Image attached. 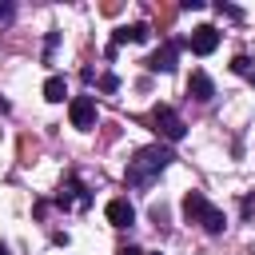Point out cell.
Wrapping results in <instances>:
<instances>
[{
	"label": "cell",
	"instance_id": "cell-17",
	"mask_svg": "<svg viewBox=\"0 0 255 255\" xmlns=\"http://www.w3.org/2000/svg\"><path fill=\"white\" fill-rule=\"evenodd\" d=\"M48 207H52V203H48V199H40V203L32 207V211H36V219H44V215H48Z\"/></svg>",
	"mask_w": 255,
	"mask_h": 255
},
{
	"label": "cell",
	"instance_id": "cell-3",
	"mask_svg": "<svg viewBox=\"0 0 255 255\" xmlns=\"http://www.w3.org/2000/svg\"><path fill=\"white\" fill-rule=\"evenodd\" d=\"M151 128H155V135L167 139V143H179V139L187 135V124H183V116H179L171 104H155V108H151Z\"/></svg>",
	"mask_w": 255,
	"mask_h": 255
},
{
	"label": "cell",
	"instance_id": "cell-4",
	"mask_svg": "<svg viewBox=\"0 0 255 255\" xmlns=\"http://www.w3.org/2000/svg\"><path fill=\"white\" fill-rule=\"evenodd\" d=\"M56 207H64V211H88L92 207V191L84 187V179L80 175H64V183L56 187V199H52Z\"/></svg>",
	"mask_w": 255,
	"mask_h": 255
},
{
	"label": "cell",
	"instance_id": "cell-18",
	"mask_svg": "<svg viewBox=\"0 0 255 255\" xmlns=\"http://www.w3.org/2000/svg\"><path fill=\"white\" fill-rule=\"evenodd\" d=\"M151 219H155V227H159V223H163V219H167V211H163V207H159V203H155V207H151Z\"/></svg>",
	"mask_w": 255,
	"mask_h": 255
},
{
	"label": "cell",
	"instance_id": "cell-6",
	"mask_svg": "<svg viewBox=\"0 0 255 255\" xmlns=\"http://www.w3.org/2000/svg\"><path fill=\"white\" fill-rule=\"evenodd\" d=\"M179 48H183V40H163V44H159V48L143 60V64H147V72H163V76H167V72H175Z\"/></svg>",
	"mask_w": 255,
	"mask_h": 255
},
{
	"label": "cell",
	"instance_id": "cell-8",
	"mask_svg": "<svg viewBox=\"0 0 255 255\" xmlns=\"http://www.w3.org/2000/svg\"><path fill=\"white\" fill-rule=\"evenodd\" d=\"M151 40V24H124V28H116L112 32V48L120 52V44H147Z\"/></svg>",
	"mask_w": 255,
	"mask_h": 255
},
{
	"label": "cell",
	"instance_id": "cell-16",
	"mask_svg": "<svg viewBox=\"0 0 255 255\" xmlns=\"http://www.w3.org/2000/svg\"><path fill=\"white\" fill-rule=\"evenodd\" d=\"M12 16H16V4L12 0H0V24H12Z\"/></svg>",
	"mask_w": 255,
	"mask_h": 255
},
{
	"label": "cell",
	"instance_id": "cell-15",
	"mask_svg": "<svg viewBox=\"0 0 255 255\" xmlns=\"http://www.w3.org/2000/svg\"><path fill=\"white\" fill-rule=\"evenodd\" d=\"M56 44H60V32H48V36H44V60H52Z\"/></svg>",
	"mask_w": 255,
	"mask_h": 255
},
{
	"label": "cell",
	"instance_id": "cell-7",
	"mask_svg": "<svg viewBox=\"0 0 255 255\" xmlns=\"http://www.w3.org/2000/svg\"><path fill=\"white\" fill-rule=\"evenodd\" d=\"M183 48H191L195 56H211V52L219 48V28H215V24H199V28H191V36L183 40Z\"/></svg>",
	"mask_w": 255,
	"mask_h": 255
},
{
	"label": "cell",
	"instance_id": "cell-14",
	"mask_svg": "<svg viewBox=\"0 0 255 255\" xmlns=\"http://www.w3.org/2000/svg\"><path fill=\"white\" fill-rule=\"evenodd\" d=\"M96 84H100V92H116V88H120V76H116V72H104Z\"/></svg>",
	"mask_w": 255,
	"mask_h": 255
},
{
	"label": "cell",
	"instance_id": "cell-13",
	"mask_svg": "<svg viewBox=\"0 0 255 255\" xmlns=\"http://www.w3.org/2000/svg\"><path fill=\"white\" fill-rule=\"evenodd\" d=\"M215 12H219V16H227V20H243V8H235V4H223V0L215 4Z\"/></svg>",
	"mask_w": 255,
	"mask_h": 255
},
{
	"label": "cell",
	"instance_id": "cell-20",
	"mask_svg": "<svg viewBox=\"0 0 255 255\" xmlns=\"http://www.w3.org/2000/svg\"><path fill=\"white\" fill-rule=\"evenodd\" d=\"M0 255H12V251H8V243H0Z\"/></svg>",
	"mask_w": 255,
	"mask_h": 255
},
{
	"label": "cell",
	"instance_id": "cell-10",
	"mask_svg": "<svg viewBox=\"0 0 255 255\" xmlns=\"http://www.w3.org/2000/svg\"><path fill=\"white\" fill-rule=\"evenodd\" d=\"M104 215H108L112 227H131V223H135V207H131L128 199H108Z\"/></svg>",
	"mask_w": 255,
	"mask_h": 255
},
{
	"label": "cell",
	"instance_id": "cell-5",
	"mask_svg": "<svg viewBox=\"0 0 255 255\" xmlns=\"http://www.w3.org/2000/svg\"><path fill=\"white\" fill-rule=\"evenodd\" d=\"M68 120L76 131H92L96 128V96H72L68 100Z\"/></svg>",
	"mask_w": 255,
	"mask_h": 255
},
{
	"label": "cell",
	"instance_id": "cell-1",
	"mask_svg": "<svg viewBox=\"0 0 255 255\" xmlns=\"http://www.w3.org/2000/svg\"><path fill=\"white\" fill-rule=\"evenodd\" d=\"M171 159H175V151L167 147V143H147V147H139L131 159H128V171H124V183L128 187H151L167 167H171Z\"/></svg>",
	"mask_w": 255,
	"mask_h": 255
},
{
	"label": "cell",
	"instance_id": "cell-2",
	"mask_svg": "<svg viewBox=\"0 0 255 255\" xmlns=\"http://www.w3.org/2000/svg\"><path fill=\"white\" fill-rule=\"evenodd\" d=\"M179 207H183V219H187V223H199L207 235H223L227 215H223V211H219V207H215V203H211L203 191H187Z\"/></svg>",
	"mask_w": 255,
	"mask_h": 255
},
{
	"label": "cell",
	"instance_id": "cell-21",
	"mask_svg": "<svg viewBox=\"0 0 255 255\" xmlns=\"http://www.w3.org/2000/svg\"><path fill=\"white\" fill-rule=\"evenodd\" d=\"M0 112H8V104H4V100H0Z\"/></svg>",
	"mask_w": 255,
	"mask_h": 255
},
{
	"label": "cell",
	"instance_id": "cell-22",
	"mask_svg": "<svg viewBox=\"0 0 255 255\" xmlns=\"http://www.w3.org/2000/svg\"><path fill=\"white\" fill-rule=\"evenodd\" d=\"M151 255H159V251H151Z\"/></svg>",
	"mask_w": 255,
	"mask_h": 255
},
{
	"label": "cell",
	"instance_id": "cell-9",
	"mask_svg": "<svg viewBox=\"0 0 255 255\" xmlns=\"http://www.w3.org/2000/svg\"><path fill=\"white\" fill-rule=\"evenodd\" d=\"M187 96H191L195 104H207V100L215 96V80H211L207 72H191V76H187Z\"/></svg>",
	"mask_w": 255,
	"mask_h": 255
},
{
	"label": "cell",
	"instance_id": "cell-12",
	"mask_svg": "<svg viewBox=\"0 0 255 255\" xmlns=\"http://www.w3.org/2000/svg\"><path fill=\"white\" fill-rule=\"evenodd\" d=\"M231 72L243 76L247 84H255V60H251V56H235V60H231Z\"/></svg>",
	"mask_w": 255,
	"mask_h": 255
},
{
	"label": "cell",
	"instance_id": "cell-11",
	"mask_svg": "<svg viewBox=\"0 0 255 255\" xmlns=\"http://www.w3.org/2000/svg\"><path fill=\"white\" fill-rule=\"evenodd\" d=\"M64 96H68V80L64 76H48L44 80V100L48 104H64Z\"/></svg>",
	"mask_w": 255,
	"mask_h": 255
},
{
	"label": "cell",
	"instance_id": "cell-19",
	"mask_svg": "<svg viewBox=\"0 0 255 255\" xmlns=\"http://www.w3.org/2000/svg\"><path fill=\"white\" fill-rule=\"evenodd\" d=\"M116 255H143V251H139V247H120Z\"/></svg>",
	"mask_w": 255,
	"mask_h": 255
}]
</instances>
